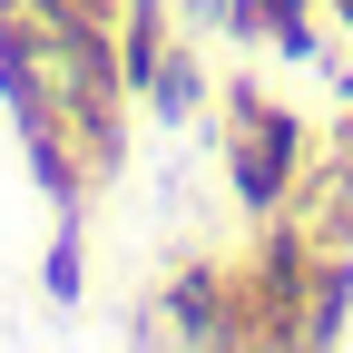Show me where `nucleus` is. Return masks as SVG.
<instances>
[{"label":"nucleus","mask_w":353,"mask_h":353,"mask_svg":"<svg viewBox=\"0 0 353 353\" xmlns=\"http://www.w3.org/2000/svg\"><path fill=\"white\" fill-rule=\"evenodd\" d=\"M343 334H353V245H324L304 285V343H343Z\"/></svg>","instance_id":"obj_5"},{"label":"nucleus","mask_w":353,"mask_h":353,"mask_svg":"<svg viewBox=\"0 0 353 353\" xmlns=\"http://www.w3.org/2000/svg\"><path fill=\"white\" fill-rule=\"evenodd\" d=\"M285 69H324V30H314V10H285L275 20V39H265Z\"/></svg>","instance_id":"obj_8"},{"label":"nucleus","mask_w":353,"mask_h":353,"mask_svg":"<svg viewBox=\"0 0 353 353\" xmlns=\"http://www.w3.org/2000/svg\"><path fill=\"white\" fill-rule=\"evenodd\" d=\"M314 255H324V236L304 226H285V216H265V236H255V255L236 265V343H265V353H294L304 343V285H314Z\"/></svg>","instance_id":"obj_2"},{"label":"nucleus","mask_w":353,"mask_h":353,"mask_svg":"<svg viewBox=\"0 0 353 353\" xmlns=\"http://www.w3.org/2000/svg\"><path fill=\"white\" fill-rule=\"evenodd\" d=\"M39 294L59 304H88V206H59V236H50V255H39Z\"/></svg>","instance_id":"obj_6"},{"label":"nucleus","mask_w":353,"mask_h":353,"mask_svg":"<svg viewBox=\"0 0 353 353\" xmlns=\"http://www.w3.org/2000/svg\"><path fill=\"white\" fill-rule=\"evenodd\" d=\"M157 324H167V343H196V353L236 343V265L187 255V265L157 285Z\"/></svg>","instance_id":"obj_3"},{"label":"nucleus","mask_w":353,"mask_h":353,"mask_svg":"<svg viewBox=\"0 0 353 353\" xmlns=\"http://www.w3.org/2000/svg\"><path fill=\"white\" fill-rule=\"evenodd\" d=\"M265 10H275V20H285V10H314V0H265Z\"/></svg>","instance_id":"obj_9"},{"label":"nucleus","mask_w":353,"mask_h":353,"mask_svg":"<svg viewBox=\"0 0 353 353\" xmlns=\"http://www.w3.org/2000/svg\"><path fill=\"white\" fill-rule=\"evenodd\" d=\"M138 108H148L157 128H196V118L216 108V69H206L196 50H167V59H157V79L138 88Z\"/></svg>","instance_id":"obj_4"},{"label":"nucleus","mask_w":353,"mask_h":353,"mask_svg":"<svg viewBox=\"0 0 353 353\" xmlns=\"http://www.w3.org/2000/svg\"><path fill=\"white\" fill-rule=\"evenodd\" d=\"M294 216H314L324 245H353V167H324V157H314V176H304Z\"/></svg>","instance_id":"obj_7"},{"label":"nucleus","mask_w":353,"mask_h":353,"mask_svg":"<svg viewBox=\"0 0 353 353\" xmlns=\"http://www.w3.org/2000/svg\"><path fill=\"white\" fill-rule=\"evenodd\" d=\"M216 157H226V187L236 206L255 216H285L304 196V176H314L324 138L294 118V99H275L265 79H216Z\"/></svg>","instance_id":"obj_1"}]
</instances>
